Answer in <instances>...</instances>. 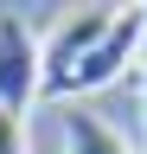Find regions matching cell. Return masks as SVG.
Segmentation results:
<instances>
[{
  "mask_svg": "<svg viewBox=\"0 0 147 154\" xmlns=\"http://www.w3.org/2000/svg\"><path fill=\"white\" fill-rule=\"evenodd\" d=\"M141 45H147V7H115V19H109V32L90 45V58L77 71L64 77V90L58 96H83V90H109L115 77L141 58Z\"/></svg>",
  "mask_w": 147,
  "mask_h": 154,
  "instance_id": "obj_1",
  "label": "cell"
},
{
  "mask_svg": "<svg viewBox=\"0 0 147 154\" xmlns=\"http://www.w3.org/2000/svg\"><path fill=\"white\" fill-rule=\"evenodd\" d=\"M39 96H45V58H39V38L26 32L19 13H0V109H7V116H26Z\"/></svg>",
  "mask_w": 147,
  "mask_h": 154,
  "instance_id": "obj_2",
  "label": "cell"
},
{
  "mask_svg": "<svg viewBox=\"0 0 147 154\" xmlns=\"http://www.w3.org/2000/svg\"><path fill=\"white\" fill-rule=\"evenodd\" d=\"M109 19H115V7H77V13L58 19V32H51V38H39V58H45V96L64 90V77L90 58V45L109 32Z\"/></svg>",
  "mask_w": 147,
  "mask_h": 154,
  "instance_id": "obj_3",
  "label": "cell"
},
{
  "mask_svg": "<svg viewBox=\"0 0 147 154\" xmlns=\"http://www.w3.org/2000/svg\"><path fill=\"white\" fill-rule=\"evenodd\" d=\"M64 154H134V148H128V141L102 122L96 109L64 103Z\"/></svg>",
  "mask_w": 147,
  "mask_h": 154,
  "instance_id": "obj_4",
  "label": "cell"
},
{
  "mask_svg": "<svg viewBox=\"0 0 147 154\" xmlns=\"http://www.w3.org/2000/svg\"><path fill=\"white\" fill-rule=\"evenodd\" d=\"M0 154H32V122L0 109Z\"/></svg>",
  "mask_w": 147,
  "mask_h": 154,
  "instance_id": "obj_5",
  "label": "cell"
},
{
  "mask_svg": "<svg viewBox=\"0 0 147 154\" xmlns=\"http://www.w3.org/2000/svg\"><path fill=\"white\" fill-rule=\"evenodd\" d=\"M141 116H147V45H141Z\"/></svg>",
  "mask_w": 147,
  "mask_h": 154,
  "instance_id": "obj_6",
  "label": "cell"
}]
</instances>
